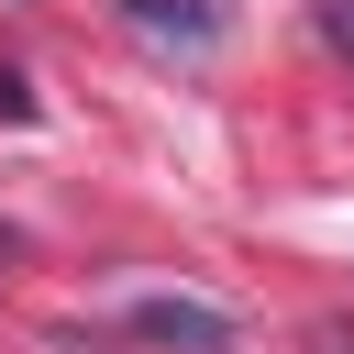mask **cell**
Masks as SVG:
<instances>
[{"label": "cell", "instance_id": "1", "mask_svg": "<svg viewBox=\"0 0 354 354\" xmlns=\"http://www.w3.org/2000/svg\"><path fill=\"white\" fill-rule=\"evenodd\" d=\"M122 332L166 343V354H232V310H210V299H133Z\"/></svg>", "mask_w": 354, "mask_h": 354}, {"label": "cell", "instance_id": "2", "mask_svg": "<svg viewBox=\"0 0 354 354\" xmlns=\"http://www.w3.org/2000/svg\"><path fill=\"white\" fill-rule=\"evenodd\" d=\"M111 11H122V33L155 44V55H210V44H221V0H111Z\"/></svg>", "mask_w": 354, "mask_h": 354}, {"label": "cell", "instance_id": "3", "mask_svg": "<svg viewBox=\"0 0 354 354\" xmlns=\"http://www.w3.org/2000/svg\"><path fill=\"white\" fill-rule=\"evenodd\" d=\"M310 33H321L343 66H354V0H310Z\"/></svg>", "mask_w": 354, "mask_h": 354}, {"label": "cell", "instance_id": "4", "mask_svg": "<svg viewBox=\"0 0 354 354\" xmlns=\"http://www.w3.org/2000/svg\"><path fill=\"white\" fill-rule=\"evenodd\" d=\"M0 122H33V88H22L11 66H0Z\"/></svg>", "mask_w": 354, "mask_h": 354}, {"label": "cell", "instance_id": "5", "mask_svg": "<svg viewBox=\"0 0 354 354\" xmlns=\"http://www.w3.org/2000/svg\"><path fill=\"white\" fill-rule=\"evenodd\" d=\"M310 354H354V321H321V332H310Z\"/></svg>", "mask_w": 354, "mask_h": 354}]
</instances>
